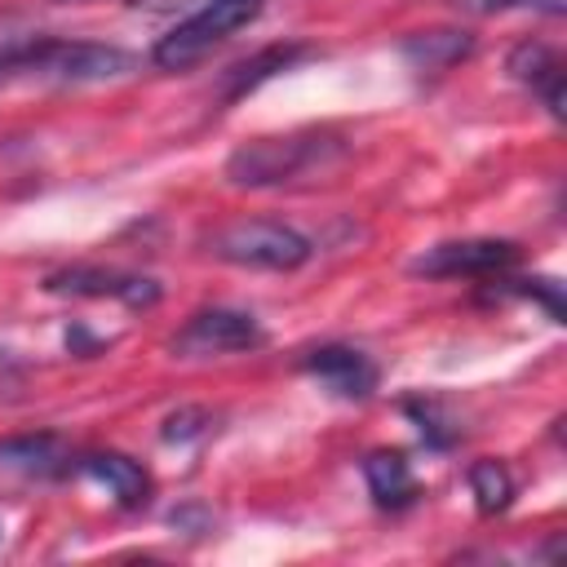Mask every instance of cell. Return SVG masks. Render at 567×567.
Listing matches in <instances>:
<instances>
[{
    "label": "cell",
    "mask_w": 567,
    "mask_h": 567,
    "mask_svg": "<svg viewBox=\"0 0 567 567\" xmlns=\"http://www.w3.org/2000/svg\"><path fill=\"white\" fill-rule=\"evenodd\" d=\"M49 292H66V297H115L133 310L155 306L159 301V284L146 275H128V270H106V266H66L53 270L44 279Z\"/></svg>",
    "instance_id": "obj_6"
},
{
    "label": "cell",
    "mask_w": 567,
    "mask_h": 567,
    "mask_svg": "<svg viewBox=\"0 0 567 567\" xmlns=\"http://www.w3.org/2000/svg\"><path fill=\"white\" fill-rule=\"evenodd\" d=\"M0 456L13 470L35 474V478H58V474L75 470V456L66 452V443L58 434H22V439H9V443H0Z\"/></svg>",
    "instance_id": "obj_13"
},
{
    "label": "cell",
    "mask_w": 567,
    "mask_h": 567,
    "mask_svg": "<svg viewBox=\"0 0 567 567\" xmlns=\"http://www.w3.org/2000/svg\"><path fill=\"white\" fill-rule=\"evenodd\" d=\"M363 483L381 509H408L421 496V478H416L412 461L403 452H385V447L363 461Z\"/></svg>",
    "instance_id": "obj_12"
},
{
    "label": "cell",
    "mask_w": 567,
    "mask_h": 567,
    "mask_svg": "<svg viewBox=\"0 0 567 567\" xmlns=\"http://www.w3.org/2000/svg\"><path fill=\"white\" fill-rule=\"evenodd\" d=\"M465 13H505V9H536V13H563L567 0H452Z\"/></svg>",
    "instance_id": "obj_16"
},
{
    "label": "cell",
    "mask_w": 567,
    "mask_h": 567,
    "mask_svg": "<svg viewBox=\"0 0 567 567\" xmlns=\"http://www.w3.org/2000/svg\"><path fill=\"white\" fill-rule=\"evenodd\" d=\"M346 155V142L328 128H306V133H275V137H252L230 151L226 177L235 186H288L315 173H328Z\"/></svg>",
    "instance_id": "obj_1"
},
{
    "label": "cell",
    "mask_w": 567,
    "mask_h": 567,
    "mask_svg": "<svg viewBox=\"0 0 567 567\" xmlns=\"http://www.w3.org/2000/svg\"><path fill=\"white\" fill-rule=\"evenodd\" d=\"M208 252L230 261V266H248V270H297L315 257V244L275 217H239L221 230H213Z\"/></svg>",
    "instance_id": "obj_2"
},
{
    "label": "cell",
    "mask_w": 567,
    "mask_h": 567,
    "mask_svg": "<svg viewBox=\"0 0 567 567\" xmlns=\"http://www.w3.org/2000/svg\"><path fill=\"white\" fill-rule=\"evenodd\" d=\"M470 492L478 501V514H501L514 501V474L501 461H474L470 465Z\"/></svg>",
    "instance_id": "obj_14"
},
{
    "label": "cell",
    "mask_w": 567,
    "mask_h": 567,
    "mask_svg": "<svg viewBox=\"0 0 567 567\" xmlns=\"http://www.w3.org/2000/svg\"><path fill=\"white\" fill-rule=\"evenodd\" d=\"M301 58H315V49H310V44H301V40L270 44V49H261V53H252V58H244V62H235V66L226 71L221 97H226V102H239L244 93L261 89V84H266V80H275L279 71H292Z\"/></svg>",
    "instance_id": "obj_11"
},
{
    "label": "cell",
    "mask_w": 567,
    "mask_h": 567,
    "mask_svg": "<svg viewBox=\"0 0 567 567\" xmlns=\"http://www.w3.org/2000/svg\"><path fill=\"white\" fill-rule=\"evenodd\" d=\"M301 368L328 390V394H337V399H368L372 390H377V381H381V372H377V363L363 354V350H354V346H315V350H306V359H301Z\"/></svg>",
    "instance_id": "obj_7"
},
{
    "label": "cell",
    "mask_w": 567,
    "mask_h": 567,
    "mask_svg": "<svg viewBox=\"0 0 567 567\" xmlns=\"http://www.w3.org/2000/svg\"><path fill=\"white\" fill-rule=\"evenodd\" d=\"M266 341L261 323L248 310H230V306H208L195 310L168 341V350L177 359H217V354H239V350H257Z\"/></svg>",
    "instance_id": "obj_4"
},
{
    "label": "cell",
    "mask_w": 567,
    "mask_h": 567,
    "mask_svg": "<svg viewBox=\"0 0 567 567\" xmlns=\"http://www.w3.org/2000/svg\"><path fill=\"white\" fill-rule=\"evenodd\" d=\"M266 0H208L199 4L190 18H182L177 27H168L155 49H151V62L159 71H186L195 66L199 58H208L221 40H230L235 31H244L248 22H257Z\"/></svg>",
    "instance_id": "obj_3"
},
{
    "label": "cell",
    "mask_w": 567,
    "mask_h": 567,
    "mask_svg": "<svg viewBox=\"0 0 567 567\" xmlns=\"http://www.w3.org/2000/svg\"><path fill=\"white\" fill-rule=\"evenodd\" d=\"M403 412L416 421V430H421V439H425L430 447H452V443H456V430H443L447 421H443V408H439L434 399H408Z\"/></svg>",
    "instance_id": "obj_15"
},
{
    "label": "cell",
    "mask_w": 567,
    "mask_h": 567,
    "mask_svg": "<svg viewBox=\"0 0 567 567\" xmlns=\"http://www.w3.org/2000/svg\"><path fill=\"white\" fill-rule=\"evenodd\" d=\"M75 470L84 478H93L97 487H106L115 496V505H124V509H137L151 501V474L124 452H84V456H75Z\"/></svg>",
    "instance_id": "obj_9"
},
{
    "label": "cell",
    "mask_w": 567,
    "mask_h": 567,
    "mask_svg": "<svg viewBox=\"0 0 567 567\" xmlns=\"http://www.w3.org/2000/svg\"><path fill=\"white\" fill-rule=\"evenodd\" d=\"M399 53H403V62H408L412 71L439 75V71H447V66H456V62H465V58L474 53V35H470V31H461V27L412 31V35H403Z\"/></svg>",
    "instance_id": "obj_10"
},
{
    "label": "cell",
    "mask_w": 567,
    "mask_h": 567,
    "mask_svg": "<svg viewBox=\"0 0 567 567\" xmlns=\"http://www.w3.org/2000/svg\"><path fill=\"white\" fill-rule=\"evenodd\" d=\"M518 266L514 239H447L412 257V275L425 279H496Z\"/></svg>",
    "instance_id": "obj_5"
},
{
    "label": "cell",
    "mask_w": 567,
    "mask_h": 567,
    "mask_svg": "<svg viewBox=\"0 0 567 567\" xmlns=\"http://www.w3.org/2000/svg\"><path fill=\"white\" fill-rule=\"evenodd\" d=\"M505 71L523 89H532L554 120H563V58H558V49H549L545 40H523L509 49Z\"/></svg>",
    "instance_id": "obj_8"
}]
</instances>
